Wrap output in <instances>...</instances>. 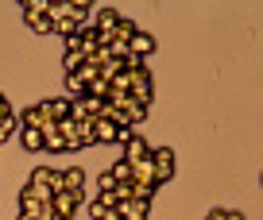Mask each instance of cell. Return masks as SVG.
<instances>
[{
    "instance_id": "6da1fadb",
    "label": "cell",
    "mask_w": 263,
    "mask_h": 220,
    "mask_svg": "<svg viewBox=\"0 0 263 220\" xmlns=\"http://www.w3.org/2000/svg\"><path fill=\"white\" fill-rule=\"evenodd\" d=\"M151 166H155V182L163 186V182H171L174 170H178V155H174L171 147H155V151H151Z\"/></svg>"
},
{
    "instance_id": "7a4b0ae2",
    "label": "cell",
    "mask_w": 263,
    "mask_h": 220,
    "mask_svg": "<svg viewBox=\"0 0 263 220\" xmlns=\"http://www.w3.org/2000/svg\"><path fill=\"white\" fill-rule=\"evenodd\" d=\"M20 8H24V19H27L39 35L54 31V24H50V16H47V0H24Z\"/></svg>"
},
{
    "instance_id": "3957f363",
    "label": "cell",
    "mask_w": 263,
    "mask_h": 220,
    "mask_svg": "<svg viewBox=\"0 0 263 220\" xmlns=\"http://www.w3.org/2000/svg\"><path fill=\"white\" fill-rule=\"evenodd\" d=\"M151 151H155V147H147V139H143L140 131H136V135H132L128 143H124V163H128V166H136V163H143V158H151Z\"/></svg>"
},
{
    "instance_id": "277c9868",
    "label": "cell",
    "mask_w": 263,
    "mask_h": 220,
    "mask_svg": "<svg viewBox=\"0 0 263 220\" xmlns=\"http://www.w3.org/2000/svg\"><path fill=\"white\" fill-rule=\"evenodd\" d=\"M16 120H20V128H50V124H54V120H50V112H47V105H43V101H39V105H31V108H24V116H16Z\"/></svg>"
},
{
    "instance_id": "5b68a950",
    "label": "cell",
    "mask_w": 263,
    "mask_h": 220,
    "mask_svg": "<svg viewBox=\"0 0 263 220\" xmlns=\"http://www.w3.org/2000/svg\"><path fill=\"white\" fill-rule=\"evenodd\" d=\"M54 212H58V220H70L78 209H82V201H78V193H70V189H62V193H54Z\"/></svg>"
},
{
    "instance_id": "8992f818",
    "label": "cell",
    "mask_w": 263,
    "mask_h": 220,
    "mask_svg": "<svg viewBox=\"0 0 263 220\" xmlns=\"http://www.w3.org/2000/svg\"><path fill=\"white\" fill-rule=\"evenodd\" d=\"M151 50H155V35H147V31H136V35H132V43H128V54H132V58L147 62Z\"/></svg>"
},
{
    "instance_id": "52a82bcc",
    "label": "cell",
    "mask_w": 263,
    "mask_h": 220,
    "mask_svg": "<svg viewBox=\"0 0 263 220\" xmlns=\"http://www.w3.org/2000/svg\"><path fill=\"white\" fill-rule=\"evenodd\" d=\"M31 182H35V186H43V189H50V193H62V174L50 170V166H35Z\"/></svg>"
},
{
    "instance_id": "ba28073f",
    "label": "cell",
    "mask_w": 263,
    "mask_h": 220,
    "mask_svg": "<svg viewBox=\"0 0 263 220\" xmlns=\"http://www.w3.org/2000/svg\"><path fill=\"white\" fill-rule=\"evenodd\" d=\"M116 212H120V220H147L151 205L147 201H120V205H116Z\"/></svg>"
},
{
    "instance_id": "9c48e42d",
    "label": "cell",
    "mask_w": 263,
    "mask_h": 220,
    "mask_svg": "<svg viewBox=\"0 0 263 220\" xmlns=\"http://www.w3.org/2000/svg\"><path fill=\"white\" fill-rule=\"evenodd\" d=\"M132 182H143V186H155V189H159V182H155V166H151V158H143V163H136V166H132Z\"/></svg>"
},
{
    "instance_id": "30bf717a",
    "label": "cell",
    "mask_w": 263,
    "mask_h": 220,
    "mask_svg": "<svg viewBox=\"0 0 263 220\" xmlns=\"http://www.w3.org/2000/svg\"><path fill=\"white\" fill-rule=\"evenodd\" d=\"M16 135H20V143H24V151H43V131L39 128H20Z\"/></svg>"
},
{
    "instance_id": "8fae6325",
    "label": "cell",
    "mask_w": 263,
    "mask_h": 220,
    "mask_svg": "<svg viewBox=\"0 0 263 220\" xmlns=\"http://www.w3.org/2000/svg\"><path fill=\"white\" fill-rule=\"evenodd\" d=\"M116 24H120V12H116V8H101V12H97V24H93V27H97L101 35H108Z\"/></svg>"
},
{
    "instance_id": "7c38bea8",
    "label": "cell",
    "mask_w": 263,
    "mask_h": 220,
    "mask_svg": "<svg viewBox=\"0 0 263 220\" xmlns=\"http://www.w3.org/2000/svg\"><path fill=\"white\" fill-rule=\"evenodd\" d=\"M43 151H66V139H62V131L50 124V128H43Z\"/></svg>"
},
{
    "instance_id": "4fadbf2b",
    "label": "cell",
    "mask_w": 263,
    "mask_h": 220,
    "mask_svg": "<svg viewBox=\"0 0 263 220\" xmlns=\"http://www.w3.org/2000/svg\"><path fill=\"white\" fill-rule=\"evenodd\" d=\"M62 189H70V193H82V189H85V174L78 170V166H70V170L62 174Z\"/></svg>"
},
{
    "instance_id": "5bb4252c",
    "label": "cell",
    "mask_w": 263,
    "mask_h": 220,
    "mask_svg": "<svg viewBox=\"0 0 263 220\" xmlns=\"http://www.w3.org/2000/svg\"><path fill=\"white\" fill-rule=\"evenodd\" d=\"M66 89H70V97H85V89H89V85H85V77L82 73H66Z\"/></svg>"
},
{
    "instance_id": "9a60e30c",
    "label": "cell",
    "mask_w": 263,
    "mask_h": 220,
    "mask_svg": "<svg viewBox=\"0 0 263 220\" xmlns=\"http://www.w3.org/2000/svg\"><path fill=\"white\" fill-rule=\"evenodd\" d=\"M54 31H58V35H66V39H74V35L82 31V24H78L74 16H66V19H58V24H54Z\"/></svg>"
},
{
    "instance_id": "2e32d148",
    "label": "cell",
    "mask_w": 263,
    "mask_h": 220,
    "mask_svg": "<svg viewBox=\"0 0 263 220\" xmlns=\"http://www.w3.org/2000/svg\"><path fill=\"white\" fill-rule=\"evenodd\" d=\"M108 174L116 178V186H128V182H132V166H128V163H116Z\"/></svg>"
},
{
    "instance_id": "e0dca14e",
    "label": "cell",
    "mask_w": 263,
    "mask_h": 220,
    "mask_svg": "<svg viewBox=\"0 0 263 220\" xmlns=\"http://www.w3.org/2000/svg\"><path fill=\"white\" fill-rule=\"evenodd\" d=\"M16 128H20V120H16V116H4V120H0V143L16 135Z\"/></svg>"
},
{
    "instance_id": "ac0fdd59",
    "label": "cell",
    "mask_w": 263,
    "mask_h": 220,
    "mask_svg": "<svg viewBox=\"0 0 263 220\" xmlns=\"http://www.w3.org/2000/svg\"><path fill=\"white\" fill-rule=\"evenodd\" d=\"M128 89H132L128 73H116V77H112V93H108V97H120V93H128Z\"/></svg>"
},
{
    "instance_id": "d6986e66",
    "label": "cell",
    "mask_w": 263,
    "mask_h": 220,
    "mask_svg": "<svg viewBox=\"0 0 263 220\" xmlns=\"http://www.w3.org/2000/svg\"><path fill=\"white\" fill-rule=\"evenodd\" d=\"M205 220H244V216H240V212H232V209H209Z\"/></svg>"
},
{
    "instance_id": "ffe728a7",
    "label": "cell",
    "mask_w": 263,
    "mask_h": 220,
    "mask_svg": "<svg viewBox=\"0 0 263 220\" xmlns=\"http://www.w3.org/2000/svg\"><path fill=\"white\" fill-rule=\"evenodd\" d=\"M97 186H101V193H112V189H116V178H112V174H101V182H97Z\"/></svg>"
},
{
    "instance_id": "44dd1931",
    "label": "cell",
    "mask_w": 263,
    "mask_h": 220,
    "mask_svg": "<svg viewBox=\"0 0 263 220\" xmlns=\"http://www.w3.org/2000/svg\"><path fill=\"white\" fill-rule=\"evenodd\" d=\"M105 212H108V209H105L101 201H89V216H93V220H105Z\"/></svg>"
},
{
    "instance_id": "7402d4cb",
    "label": "cell",
    "mask_w": 263,
    "mask_h": 220,
    "mask_svg": "<svg viewBox=\"0 0 263 220\" xmlns=\"http://www.w3.org/2000/svg\"><path fill=\"white\" fill-rule=\"evenodd\" d=\"M97 201H101V205H105V209H116V205H120V201H116V193H101V197H97Z\"/></svg>"
},
{
    "instance_id": "603a6c76",
    "label": "cell",
    "mask_w": 263,
    "mask_h": 220,
    "mask_svg": "<svg viewBox=\"0 0 263 220\" xmlns=\"http://www.w3.org/2000/svg\"><path fill=\"white\" fill-rule=\"evenodd\" d=\"M4 116H12V108H8V97L0 93V120H4Z\"/></svg>"
},
{
    "instance_id": "cb8c5ba5",
    "label": "cell",
    "mask_w": 263,
    "mask_h": 220,
    "mask_svg": "<svg viewBox=\"0 0 263 220\" xmlns=\"http://www.w3.org/2000/svg\"><path fill=\"white\" fill-rule=\"evenodd\" d=\"M105 220H120V212H116V209H108V212H105Z\"/></svg>"
},
{
    "instance_id": "d4e9b609",
    "label": "cell",
    "mask_w": 263,
    "mask_h": 220,
    "mask_svg": "<svg viewBox=\"0 0 263 220\" xmlns=\"http://www.w3.org/2000/svg\"><path fill=\"white\" fill-rule=\"evenodd\" d=\"M20 220H35V216H24V212H20Z\"/></svg>"
},
{
    "instance_id": "484cf974",
    "label": "cell",
    "mask_w": 263,
    "mask_h": 220,
    "mask_svg": "<svg viewBox=\"0 0 263 220\" xmlns=\"http://www.w3.org/2000/svg\"><path fill=\"white\" fill-rule=\"evenodd\" d=\"M259 186H263V174H259Z\"/></svg>"
}]
</instances>
